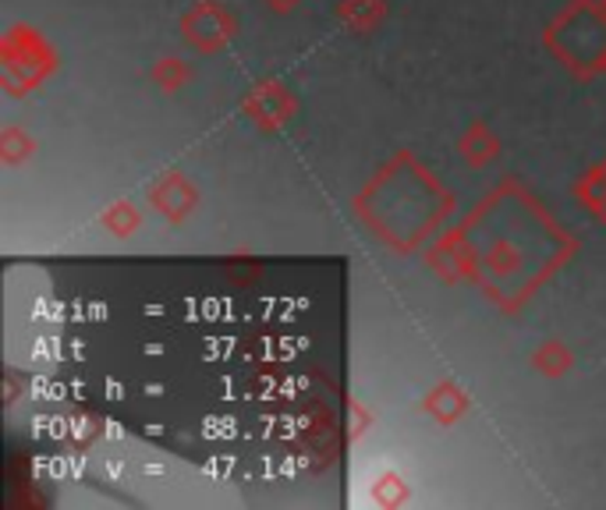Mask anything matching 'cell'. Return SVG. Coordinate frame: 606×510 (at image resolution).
<instances>
[]
</instances>
